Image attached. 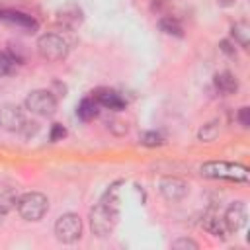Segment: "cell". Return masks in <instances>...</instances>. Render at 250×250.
I'll use <instances>...</instances> for the list:
<instances>
[{"mask_svg":"<svg viewBox=\"0 0 250 250\" xmlns=\"http://www.w3.org/2000/svg\"><path fill=\"white\" fill-rule=\"evenodd\" d=\"M119 219V197H117V188L111 186L102 201L90 211V229L92 234L98 238H105L113 232L115 225Z\"/></svg>","mask_w":250,"mask_h":250,"instance_id":"obj_1","label":"cell"},{"mask_svg":"<svg viewBox=\"0 0 250 250\" xmlns=\"http://www.w3.org/2000/svg\"><path fill=\"white\" fill-rule=\"evenodd\" d=\"M201 176L211 178V180H229V182H238L246 184L250 180V172L244 164L238 162H225V160H211L201 166Z\"/></svg>","mask_w":250,"mask_h":250,"instance_id":"obj_2","label":"cell"},{"mask_svg":"<svg viewBox=\"0 0 250 250\" xmlns=\"http://www.w3.org/2000/svg\"><path fill=\"white\" fill-rule=\"evenodd\" d=\"M18 213L23 221H41L45 217V213L49 211V199L47 195L39 193V191H27L23 195L18 197Z\"/></svg>","mask_w":250,"mask_h":250,"instance_id":"obj_3","label":"cell"},{"mask_svg":"<svg viewBox=\"0 0 250 250\" xmlns=\"http://www.w3.org/2000/svg\"><path fill=\"white\" fill-rule=\"evenodd\" d=\"M68 51H70L68 41L59 33H43L37 39V53L41 59H45L49 62H59V61L66 59Z\"/></svg>","mask_w":250,"mask_h":250,"instance_id":"obj_4","label":"cell"},{"mask_svg":"<svg viewBox=\"0 0 250 250\" xmlns=\"http://www.w3.org/2000/svg\"><path fill=\"white\" fill-rule=\"evenodd\" d=\"M23 105H25L27 111H31L39 117H51V115H55V111L59 107V102H57V98L51 90L39 88V90H33L25 96Z\"/></svg>","mask_w":250,"mask_h":250,"instance_id":"obj_5","label":"cell"},{"mask_svg":"<svg viewBox=\"0 0 250 250\" xmlns=\"http://www.w3.org/2000/svg\"><path fill=\"white\" fill-rule=\"evenodd\" d=\"M55 236L64 244H72L82 236V219L76 213H62L55 223Z\"/></svg>","mask_w":250,"mask_h":250,"instance_id":"obj_6","label":"cell"},{"mask_svg":"<svg viewBox=\"0 0 250 250\" xmlns=\"http://www.w3.org/2000/svg\"><path fill=\"white\" fill-rule=\"evenodd\" d=\"M25 123H27L25 113L16 104L0 105V129L10 131V133H21Z\"/></svg>","mask_w":250,"mask_h":250,"instance_id":"obj_7","label":"cell"},{"mask_svg":"<svg viewBox=\"0 0 250 250\" xmlns=\"http://www.w3.org/2000/svg\"><path fill=\"white\" fill-rule=\"evenodd\" d=\"M158 191L160 195L166 199V201H182L188 191H189V186L188 182H184L182 178H176V176H164L160 182H158Z\"/></svg>","mask_w":250,"mask_h":250,"instance_id":"obj_8","label":"cell"},{"mask_svg":"<svg viewBox=\"0 0 250 250\" xmlns=\"http://www.w3.org/2000/svg\"><path fill=\"white\" fill-rule=\"evenodd\" d=\"M246 219H248L246 205L242 201H234V203H230L227 207L225 217H223V223H225V227H227L229 232H238L240 229H244Z\"/></svg>","mask_w":250,"mask_h":250,"instance_id":"obj_9","label":"cell"},{"mask_svg":"<svg viewBox=\"0 0 250 250\" xmlns=\"http://www.w3.org/2000/svg\"><path fill=\"white\" fill-rule=\"evenodd\" d=\"M0 21L16 25V27L25 29V31H35L37 25H39L35 21V18H31V16H27L23 12H18V10H2L0 12Z\"/></svg>","mask_w":250,"mask_h":250,"instance_id":"obj_10","label":"cell"},{"mask_svg":"<svg viewBox=\"0 0 250 250\" xmlns=\"http://www.w3.org/2000/svg\"><path fill=\"white\" fill-rule=\"evenodd\" d=\"M94 98H96V102H98L100 105H104L105 109L119 111V109H123V107H125V100H123V98H121V94H117L115 90H107V88L98 90Z\"/></svg>","mask_w":250,"mask_h":250,"instance_id":"obj_11","label":"cell"},{"mask_svg":"<svg viewBox=\"0 0 250 250\" xmlns=\"http://www.w3.org/2000/svg\"><path fill=\"white\" fill-rule=\"evenodd\" d=\"M213 82H215V88H217L221 94H225V96L234 94V92L238 90V80H236V76H234L232 72H229V70L217 72Z\"/></svg>","mask_w":250,"mask_h":250,"instance_id":"obj_12","label":"cell"},{"mask_svg":"<svg viewBox=\"0 0 250 250\" xmlns=\"http://www.w3.org/2000/svg\"><path fill=\"white\" fill-rule=\"evenodd\" d=\"M98 107H100V104L96 102V98H84L76 107V115L82 121H90L98 115Z\"/></svg>","mask_w":250,"mask_h":250,"instance_id":"obj_13","label":"cell"},{"mask_svg":"<svg viewBox=\"0 0 250 250\" xmlns=\"http://www.w3.org/2000/svg\"><path fill=\"white\" fill-rule=\"evenodd\" d=\"M203 229L209 234L217 236V238H227V232H229L227 227H225V223H223V219H219L215 215H209V217L203 219Z\"/></svg>","mask_w":250,"mask_h":250,"instance_id":"obj_14","label":"cell"},{"mask_svg":"<svg viewBox=\"0 0 250 250\" xmlns=\"http://www.w3.org/2000/svg\"><path fill=\"white\" fill-rule=\"evenodd\" d=\"M230 33L234 37V41L242 47V49H248L250 45V25L246 21H236L232 27H230Z\"/></svg>","mask_w":250,"mask_h":250,"instance_id":"obj_15","label":"cell"},{"mask_svg":"<svg viewBox=\"0 0 250 250\" xmlns=\"http://www.w3.org/2000/svg\"><path fill=\"white\" fill-rule=\"evenodd\" d=\"M158 27H160V31H164L166 35H174V37H182V35H184L182 23H180L176 18H172V16L160 18V20H158Z\"/></svg>","mask_w":250,"mask_h":250,"instance_id":"obj_16","label":"cell"},{"mask_svg":"<svg viewBox=\"0 0 250 250\" xmlns=\"http://www.w3.org/2000/svg\"><path fill=\"white\" fill-rule=\"evenodd\" d=\"M18 203V195L12 189H4L0 191V219H4L8 215V211Z\"/></svg>","mask_w":250,"mask_h":250,"instance_id":"obj_17","label":"cell"},{"mask_svg":"<svg viewBox=\"0 0 250 250\" xmlns=\"http://www.w3.org/2000/svg\"><path fill=\"white\" fill-rule=\"evenodd\" d=\"M217 135H219V121H209L207 125H203L199 129L197 139L203 141V143H211V141L217 139Z\"/></svg>","mask_w":250,"mask_h":250,"instance_id":"obj_18","label":"cell"},{"mask_svg":"<svg viewBox=\"0 0 250 250\" xmlns=\"http://www.w3.org/2000/svg\"><path fill=\"white\" fill-rule=\"evenodd\" d=\"M16 62H18V59H16L12 53L0 51V78H2V76H8V74L16 68Z\"/></svg>","mask_w":250,"mask_h":250,"instance_id":"obj_19","label":"cell"},{"mask_svg":"<svg viewBox=\"0 0 250 250\" xmlns=\"http://www.w3.org/2000/svg\"><path fill=\"white\" fill-rule=\"evenodd\" d=\"M141 143H143L145 146H160V145L164 143V139H162V135H158L156 131H146V133L141 135Z\"/></svg>","mask_w":250,"mask_h":250,"instance_id":"obj_20","label":"cell"},{"mask_svg":"<svg viewBox=\"0 0 250 250\" xmlns=\"http://www.w3.org/2000/svg\"><path fill=\"white\" fill-rule=\"evenodd\" d=\"M66 137V129H64V125H61V123H53L51 125V131H49V139H51V143H59V141H62Z\"/></svg>","mask_w":250,"mask_h":250,"instance_id":"obj_21","label":"cell"},{"mask_svg":"<svg viewBox=\"0 0 250 250\" xmlns=\"http://www.w3.org/2000/svg\"><path fill=\"white\" fill-rule=\"evenodd\" d=\"M172 248H176V250H180V248H191V250H197L199 244H197L195 240H191V238H178V240L172 242Z\"/></svg>","mask_w":250,"mask_h":250,"instance_id":"obj_22","label":"cell"},{"mask_svg":"<svg viewBox=\"0 0 250 250\" xmlns=\"http://www.w3.org/2000/svg\"><path fill=\"white\" fill-rule=\"evenodd\" d=\"M238 121H240V125L242 127H248L250 125V107H240L238 109Z\"/></svg>","mask_w":250,"mask_h":250,"instance_id":"obj_23","label":"cell"}]
</instances>
